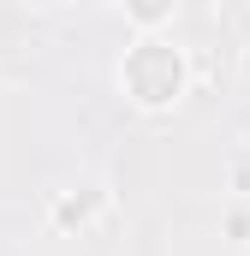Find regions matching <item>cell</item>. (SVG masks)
<instances>
[{"mask_svg":"<svg viewBox=\"0 0 250 256\" xmlns=\"http://www.w3.org/2000/svg\"><path fill=\"white\" fill-rule=\"evenodd\" d=\"M120 84L125 96L137 102V108H173L179 96H185V54L173 48V42H161V36H149V42H137L131 48V60L120 66Z\"/></svg>","mask_w":250,"mask_h":256,"instance_id":"1","label":"cell"},{"mask_svg":"<svg viewBox=\"0 0 250 256\" xmlns=\"http://www.w3.org/2000/svg\"><path fill=\"white\" fill-rule=\"evenodd\" d=\"M120 6L131 12V24H143V30H161L173 18V0H120Z\"/></svg>","mask_w":250,"mask_h":256,"instance_id":"2","label":"cell"},{"mask_svg":"<svg viewBox=\"0 0 250 256\" xmlns=\"http://www.w3.org/2000/svg\"><path fill=\"white\" fill-rule=\"evenodd\" d=\"M54 214H60V220H78V226H84V220H90V202H84V196H78V202H72V196H60V202H54Z\"/></svg>","mask_w":250,"mask_h":256,"instance_id":"3","label":"cell"},{"mask_svg":"<svg viewBox=\"0 0 250 256\" xmlns=\"http://www.w3.org/2000/svg\"><path fill=\"white\" fill-rule=\"evenodd\" d=\"M226 185L238 196H250V161H232V167H226Z\"/></svg>","mask_w":250,"mask_h":256,"instance_id":"4","label":"cell"},{"mask_svg":"<svg viewBox=\"0 0 250 256\" xmlns=\"http://www.w3.org/2000/svg\"><path fill=\"white\" fill-rule=\"evenodd\" d=\"M226 232H232L238 244H250V214H244V208H232V214H226Z\"/></svg>","mask_w":250,"mask_h":256,"instance_id":"5","label":"cell"},{"mask_svg":"<svg viewBox=\"0 0 250 256\" xmlns=\"http://www.w3.org/2000/svg\"><path fill=\"white\" fill-rule=\"evenodd\" d=\"M24 6H66V0H24Z\"/></svg>","mask_w":250,"mask_h":256,"instance_id":"6","label":"cell"},{"mask_svg":"<svg viewBox=\"0 0 250 256\" xmlns=\"http://www.w3.org/2000/svg\"><path fill=\"white\" fill-rule=\"evenodd\" d=\"M244 256H250V244H244Z\"/></svg>","mask_w":250,"mask_h":256,"instance_id":"7","label":"cell"}]
</instances>
